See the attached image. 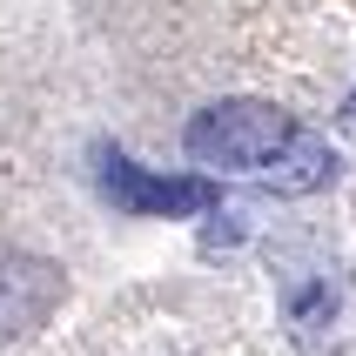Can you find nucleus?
<instances>
[{
	"instance_id": "1",
	"label": "nucleus",
	"mask_w": 356,
	"mask_h": 356,
	"mask_svg": "<svg viewBox=\"0 0 356 356\" xmlns=\"http://www.w3.org/2000/svg\"><path fill=\"white\" fill-rule=\"evenodd\" d=\"M188 161L209 168V175H236V181H256L269 195H316L337 181V148L296 121L289 108L276 101H209L195 121H188V135H181Z\"/></svg>"
},
{
	"instance_id": "2",
	"label": "nucleus",
	"mask_w": 356,
	"mask_h": 356,
	"mask_svg": "<svg viewBox=\"0 0 356 356\" xmlns=\"http://www.w3.org/2000/svg\"><path fill=\"white\" fill-rule=\"evenodd\" d=\"M101 195L115 202L121 216H161V222H181V216H202L222 202V181L216 175H161V168H141L135 155L121 148H101Z\"/></svg>"
},
{
	"instance_id": "3",
	"label": "nucleus",
	"mask_w": 356,
	"mask_h": 356,
	"mask_svg": "<svg viewBox=\"0 0 356 356\" xmlns=\"http://www.w3.org/2000/svg\"><path fill=\"white\" fill-rule=\"evenodd\" d=\"M343 289H350L343 269L316 249H282L276 256V296H282V316H289L302 350H316L323 330L343 316Z\"/></svg>"
},
{
	"instance_id": "4",
	"label": "nucleus",
	"mask_w": 356,
	"mask_h": 356,
	"mask_svg": "<svg viewBox=\"0 0 356 356\" xmlns=\"http://www.w3.org/2000/svg\"><path fill=\"white\" fill-rule=\"evenodd\" d=\"M54 302H60V276L47 262L20 256V249H0V343L40 330Z\"/></svg>"
},
{
	"instance_id": "5",
	"label": "nucleus",
	"mask_w": 356,
	"mask_h": 356,
	"mask_svg": "<svg viewBox=\"0 0 356 356\" xmlns=\"http://www.w3.org/2000/svg\"><path fill=\"white\" fill-rule=\"evenodd\" d=\"M337 128H343V135H350V141H356V95H350V101H343V115H337Z\"/></svg>"
}]
</instances>
